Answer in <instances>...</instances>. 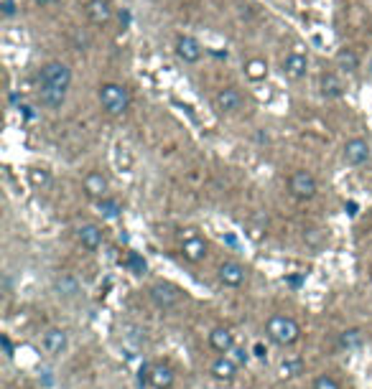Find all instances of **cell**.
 <instances>
[{"mask_svg": "<svg viewBox=\"0 0 372 389\" xmlns=\"http://www.w3.org/2000/svg\"><path fill=\"white\" fill-rule=\"evenodd\" d=\"M311 389H342V387H339V382H336L332 374H319L316 379H313Z\"/></svg>", "mask_w": 372, "mask_h": 389, "instance_id": "83f0119b", "label": "cell"}, {"mask_svg": "<svg viewBox=\"0 0 372 389\" xmlns=\"http://www.w3.org/2000/svg\"><path fill=\"white\" fill-rule=\"evenodd\" d=\"M288 191H290V196L298 198V201H311V198L316 196V191H319L316 176L306 168L293 170L288 178Z\"/></svg>", "mask_w": 372, "mask_h": 389, "instance_id": "8992f818", "label": "cell"}, {"mask_svg": "<svg viewBox=\"0 0 372 389\" xmlns=\"http://www.w3.org/2000/svg\"><path fill=\"white\" fill-rule=\"evenodd\" d=\"M230 354H232V359L238 361V367H242V364L247 361V351H245V349H238V346H235Z\"/></svg>", "mask_w": 372, "mask_h": 389, "instance_id": "1f68e13d", "label": "cell"}, {"mask_svg": "<svg viewBox=\"0 0 372 389\" xmlns=\"http://www.w3.org/2000/svg\"><path fill=\"white\" fill-rule=\"evenodd\" d=\"M319 89H321V97H327V100H339V97H344V81L336 72L321 74Z\"/></svg>", "mask_w": 372, "mask_h": 389, "instance_id": "44dd1931", "label": "cell"}, {"mask_svg": "<svg viewBox=\"0 0 372 389\" xmlns=\"http://www.w3.org/2000/svg\"><path fill=\"white\" fill-rule=\"evenodd\" d=\"M97 204V212L102 214V219H118L120 214H123V206H120L118 198H112V196H104L100 198V201H95Z\"/></svg>", "mask_w": 372, "mask_h": 389, "instance_id": "cb8c5ba5", "label": "cell"}, {"mask_svg": "<svg viewBox=\"0 0 372 389\" xmlns=\"http://www.w3.org/2000/svg\"><path fill=\"white\" fill-rule=\"evenodd\" d=\"M334 64L339 72L344 74H355L359 69V54L355 51V49H350V46H344V49H339L334 56Z\"/></svg>", "mask_w": 372, "mask_h": 389, "instance_id": "7402d4cb", "label": "cell"}, {"mask_svg": "<svg viewBox=\"0 0 372 389\" xmlns=\"http://www.w3.org/2000/svg\"><path fill=\"white\" fill-rule=\"evenodd\" d=\"M173 384H176V372H173L169 364H164V361L150 364V369H148V387H153V389H173Z\"/></svg>", "mask_w": 372, "mask_h": 389, "instance_id": "2e32d148", "label": "cell"}, {"mask_svg": "<svg viewBox=\"0 0 372 389\" xmlns=\"http://www.w3.org/2000/svg\"><path fill=\"white\" fill-rule=\"evenodd\" d=\"M125 264L130 267V272H133V275H146V270H148L146 260H143L141 255H135V252H130V255H127Z\"/></svg>", "mask_w": 372, "mask_h": 389, "instance_id": "4316f807", "label": "cell"}, {"mask_svg": "<svg viewBox=\"0 0 372 389\" xmlns=\"http://www.w3.org/2000/svg\"><path fill=\"white\" fill-rule=\"evenodd\" d=\"M36 81H38V87H56V89H67L69 92L72 81H75V74H72L69 64H64V61H59V59H52V61H46V64H41V69H38V74H36Z\"/></svg>", "mask_w": 372, "mask_h": 389, "instance_id": "3957f363", "label": "cell"}, {"mask_svg": "<svg viewBox=\"0 0 372 389\" xmlns=\"http://www.w3.org/2000/svg\"><path fill=\"white\" fill-rule=\"evenodd\" d=\"M84 13H87V21H90L92 26L104 29V26H110L112 15H115V8H112L110 0H87Z\"/></svg>", "mask_w": 372, "mask_h": 389, "instance_id": "30bf717a", "label": "cell"}, {"mask_svg": "<svg viewBox=\"0 0 372 389\" xmlns=\"http://www.w3.org/2000/svg\"><path fill=\"white\" fill-rule=\"evenodd\" d=\"M41 344H44V351L49 356H61L67 354L69 349V336L64 328H46L44 336H41Z\"/></svg>", "mask_w": 372, "mask_h": 389, "instance_id": "e0dca14e", "label": "cell"}, {"mask_svg": "<svg viewBox=\"0 0 372 389\" xmlns=\"http://www.w3.org/2000/svg\"><path fill=\"white\" fill-rule=\"evenodd\" d=\"M38 104L46 107V110H61L64 102H67V89H56V87H38L36 92Z\"/></svg>", "mask_w": 372, "mask_h": 389, "instance_id": "ffe728a7", "label": "cell"}, {"mask_svg": "<svg viewBox=\"0 0 372 389\" xmlns=\"http://www.w3.org/2000/svg\"><path fill=\"white\" fill-rule=\"evenodd\" d=\"M173 51H176L179 61H184V64H199L201 56H204V46H201L194 36H186L184 33V36L176 38Z\"/></svg>", "mask_w": 372, "mask_h": 389, "instance_id": "7c38bea8", "label": "cell"}, {"mask_svg": "<svg viewBox=\"0 0 372 389\" xmlns=\"http://www.w3.org/2000/svg\"><path fill=\"white\" fill-rule=\"evenodd\" d=\"M217 280L224 287H242L247 280V267L242 262H238V260H224L217 267Z\"/></svg>", "mask_w": 372, "mask_h": 389, "instance_id": "ba28073f", "label": "cell"}, {"mask_svg": "<svg viewBox=\"0 0 372 389\" xmlns=\"http://www.w3.org/2000/svg\"><path fill=\"white\" fill-rule=\"evenodd\" d=\"M238 361L232 359L230 354H219L212 364H209V374L215 376L217 382H235L238 376Z\"/></svg>", "mask_w": 372, "mask_h": 389, "instance_id": "9a60e30c", "label": "cell"}, {"mask_svg": "<svg viewBox=\"0 0 372 389\" xmlns=\"http://www.w3.org/2000/svg\"><path fill=\"white\" fill-rule=\"evenodd\" d=\"M245 77L250 81H265L268 79V61L265 59H250L245 64Z\"/></svg>", "mask_w": 372, "mask_h": 389, "instance_id": "603a6c76", "label": "cell"}, {"mask_svg": "<svg viewBox=\"0 0 372 389\" xmlns=\"http://www.w3.org/2000/svg\"><path fill=\"white\" fill-rule=\"evenodd\" d=\"M29 181L33 186H36V189H41V191H44V189H49V186H52V170H46V168H38V166H33V168H29Z\"/></svg>", "mask_w": 372, "mask_h": 389, "instance_id": "484cf974", "label": "cell"}, {"mask_svg": "<svg viewBox=\"0 0 372 389\" xmlns=\"http://www.w3.org/2000/svg\"><path fill=\"white\" fill-rule=\"evenodd\" d=\"M54 293L59 295L61 301H77L79 295H82V283L72 275V272H59L56 278H54Z\"/></svg>", "mask_w": 372, "mask_h": 389, "instance_id": "5bb4252c", "label": "cell"}, {"mask_svg": "<svg viewBox=\"0 0 372 389\" xmlns=\"http://www.w3.org/2000/svg\"><path fill=\"white\" fill-rule=\"evenodd\" d=\"M209 346L217 354H230L235 349V333L227 326H217V328L209 331Z\"/></svg>", "mask_w": 372, "mask_h": 389, "instance_id": "d6986e66", "label": "cell"}, {"mask_svg": "<svg viewBox=\"0 0 372 389\" xmlns=\"http://www.w3.org/2000/svg\"><path fill=\"white\" fill-rule=\"evenodd\" d=\"M370 143L365 138H350L347 143L342 145V161L352 168H359V166H365L370 161Z\"/></svg>", "mask_w": 372, "mask_h": 389, "instance_id": "52a82bcc", "label": "cell"}, {"mask_svg": "<svg viewBox=\"0 0 372 389\" xmlns=\"http://www.w3.org/2000/svg\"><path fill=\"white\" fill-rule=\"evenodd\" d=\"M82 191L92 201H100V198L110 196V178L104 176L102 170H90L87 176L82 178Z\"/></svg>", "mask_w": 372, "mask_h": 389, "instance_id": "9c48e42d", "label": "cell"}, {"mask_svg": "<svg viewBox=\"0 0 372 389\" xmlns=\"http://www.w3.org/2000/svg\"><path fill=\"white\" fill-rule=\"evenodd\" d=\"M245 95L242 89L238 87H222L212 100V107H215L217 115H224V118H232V115H240L245 110Z\"/></svg>", "mask_w": 372, "mask_h": 389, "instance_id": "5b68a950", "label": "cell"}, {"mask_svg": "<svg viewBox=\"0 0 372 389\" xmlns=\"http://www.w3.org/2000/svg\"><path fill=\"white\" fill-rule=\"evenodd\" d=\"M77 242H79V247L87 252H97L100 247H102L104 242V232L100 224H95V221H87V224H82V227H77Z\"/></svg>", "mask_w": 372, "mask_h": 389, "instance_id": "4fadbf2b", "label": "cell"}, {"mask_svg": "<svg viewBox=\"0 0 372 389\" xmlns=\"http://www.w3.org/2000/svg\"><path fill=\"white\" fill-rule=\"evenodd\" d=\"M283 77H288L290 81H301L309 74V56L301 51H288L286 59L281 61Z\"/></svg>", "mask_w": 372, "mask_h": 389, "instance_id": "8fae6325", "label": "cell"}, {"mask_svg": "<svg viewBox=\"0 0 372 389\" xmlns=\"http://www.w3.org/2000/svg\"><path fill=\"white\" fill-rule=\"evenodd\" d=\"M321 239H324V229H306L304 232V242L311 247H321Z\"/></svg>", "mask_w": 372, "mask_h": 389, "instance_id": "f1b7e54d", "label": "cell"}, {"mask_svg": "<svg viewBox=\"0 0 372 389\" xmlns=\"http://www.w3.org/2000/svg\"><path fill=\"white\" fill-rule=\"evenodd\" d=\"M0 344H3V351H6L8 359H13V344H10V338H8L6 333L0 336Z\"/></svg>", "mask_w": 372, "mask_h": 389, "instance_id": "d6a6232c", "label": "cell"}, {"mask_svg": "<svg viewBox=\"0 0 372 389\" xmlns=\"http://www.w3.org/2000/svg\"><path fill=\"white\" fill-rule=\"evenodd\" d=\"M367 72H370V77H372V59H370V64H367Z\"/></svg>", "mask_w": 372, "mask_h": 389, "instance_id": "e575fe53", "label": "cell"}, {"mask_svg": "<svg viewBox=\"0 0 372 389\" xmlns=\"http://www.w3.org/2000/svg\"><path fill=\"white\" fill-rule=\"evenodd\" d=\"M181 255H184L186 262H192V264L204 262V260H207V255H209L207 239H201V237L192 235L189 239H184V242H181Z\"/></svg>", "mask_w": 372, "mask_h": 389, "instance_id": "ac0fdd59", "label": "cell"}, {"mask_svg": "<svg viewBox=\"0 0 372 389\" xmlns=\"http://www.w3.org/2000/svg\"><path fill=\"white\" fill-rule=\"evenodd\" d=\"M97 102L107 118H123L133 104V95L120 81H102L97 89Z\"/></svg>", "mask_w": 372, "mask_h": 389, "instance_id": "6da1fadb", "label": "cell"}, {"mask_svg": "<svg viewBox=\"0 0 372 389\" xmlns=\"http://www.w3.org/2000/svg\"><path fill=\"white\" fill-rule=\"evenodd\" d=\"M0 13H3V18H13V15L18 13L15 0H3V3H0Z\"/></svg>", "mask_w": 372, "mask_h": 389, "instance_id": "f546056e", "label": "cell"}, {"mask_svg": "<svg viewBox=\"0 0 372 389\" xmlns=\"http://www.w3.org/2000/svg\"><path fill=\"white\" fill-rule=\"evenodd\" d=\"M265 336L273 341L276 346H293L301 338V326L296 318L286 316V313H273L265 321Z\"/></svg>", "mask_w": 372, "mask_h": 389, "instance_id": "7a4b0ae2", "label": "cell"}, {"mask_svg": "<svg viewBox=\"0 0 372 389\" xmlns=\"http://www.w3.org/2000/svg\"><path fill=\"white\" fill-rule=\"evenodd\" d=\"M298 369H301V361H283L281 374H283V376H296Z\"/></svg>", "mask_w": 372, "mask_h": 389, "instance_id": "4dcf8cb0", "label": "cell"}, {"mask_svg": "<svg viewBox=\"0 0 372 389\" xmlns=\"http://www.w3.org/2000/svg\"><path fill=\"white\" fill-rule=\"evenodd\" d=\"M148 298L158 310H173V308H179V303L184 301V293H181V287H176L173 283L158 280V283H153V285L148 287Z\"/></svg>", "mask_w": 372, "mask_h": 389, "instance_id": "277c9868", "label": "cell"}, {"mask_svg": "<svg viewBox=\"0 0 372 389\" xmlns=\"http://www.w3.org/2000/svg\"><path fill=\"white\" fill-rule=\"evenodd\" d=\"M362 341H365V336H362V331L359 328H347L339 333V346L342 349H347V351H355V349H359L362 346Z\"/></svg>", "mask_w": 372, "mask_h": 389, "instance_id": "d4e9b609", "label": "cell"}, {"mask_svg": "<svg viewBox=\"0 0 372 389\" xmlns=\"http://www.w3.org/2000/svg\"><path fill=\"white\" fill-rule=\"evenodd\" d=\"M38 8H49V6H54V3H59V0H33Z\"/></svg>", "mask_w": 372, "mask_h": 389, "instance_id": "836d02e7", "label": "cell"}]
</instances>
